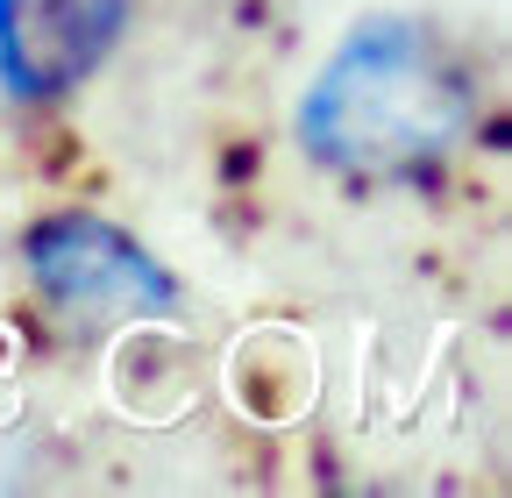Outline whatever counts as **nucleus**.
Listing matches in <instances>:
<instances>
[{
  "mask_svg": "<svg viewBox=\"0 0 512 498\" xmlns=\"http://www.w3.org/2000/svg\"><path fill=\"white\" fill-rule=\"evenodd\" d=\"M128 0H0V86L15 100H64L107 65Z\"/></svg>",
  "mask_w": 512,
  "mask_h": 498,
  "instance_id": "nucleus-3",
  "label": "nucleus"
},
{
  "mask_svg": "<svg viewBox=\"0 0 512 498\" xmlns=\"http://www.w3.org/2000/svg\"><path fill=\"white\" fill-rule=\"evenodd\" d=\"M29 285L43 292V306L64 328H121V321H157L178 306L171 271L150 257L136 235H121L100 214H50L29 228L22 242Z\"/></svg>",
  "mask_w": 512,
  "mask_h": 498,
  "instance_id": "nucleus-2",
  "label": "nucleus"
},
{
  "mask_svg": "<svg viewBox=\"0 0 512 498\" xmlns=\"http://www.w3.org/2000/svg\"><path fill=\"white\" fill-rule=\"evenodd\" d=\"M477 129V79L456 50L413 15L363 22L320 65L299 143L320 171L349 185H420Z\"/></svg>",
  "mask_w": 512,
  "mask_h": 498,
  "instance_id": "nucleus-1",
  "label": "nucleus"
}]
</instances>
